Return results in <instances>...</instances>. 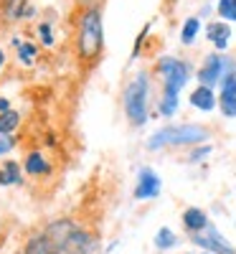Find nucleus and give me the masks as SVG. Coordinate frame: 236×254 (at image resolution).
<instances>
[{
    "label": "nucleus",
    "mask_w": 236,
    "mask_h": 254,
    "mask_svg": "<svg viewBox=\"0 0 236 254\" xmlns=\"http://www.w3.org/2000/svg\"><path fill=\"white\" fill-rule=\"evenodd\" d=\"M158 193H160V178L150 171V168H142L140 183L135 188V198H155Z\"/></svg>",
    "instance_id": "obj_7"
},
{
    "label": "nucleus",
    "mask_w": 236,
    "mask_h": 254,
    "mask_svg": "<svg viewBox=\"0 0 236 254\" xmlns=\"http://www.w3.org/2000/svg\"><path fill=\"white\" fill-rule=\"evenodd\" d=\"M0 226H3V221H0Z\"/></svg>",
    "instance_id": "obj_28"
},
{
    "label": "nucleus",
    "mask_w": 236,
    "mask_h": 254,
    "mask_svg": "<svg viewBox=\"0 0 236 254\" xmlns=\"http://www.w3.org/2000/svg\"><path fill=\"white\" fill-rule=\"evenodd\" d=\"M203 254H211V252H203Z\"/></svg>",
    "instance_id": "obj_27"
},
{
    "label": "nucleus",
    "mask_w": 236,
    "mask_h": 254,
    "mask_svg": "<svg viewBox=\"0 0 236 254\" xmlns=\"http://www.w3.org/2000/svg\"><path fill=\"white\" fill-rule=\"evenodd\" d=\"M46 237L56 244L61 254H89L94 249V242L89 234L71 224V221H56L46 229Z\"/></svg>",
    "instance_id": "obj_1"
},
{
    "label": "nucleus",
    "mask_w": 236,
    "mask_h": 254,
    "mask_svg": "<svg viewBox=\"0 0 236 254\" xmlns=\"http://www.w3.org/2000/svg\"><path fill=\"white\" fill-rule=\"evenodd\" d=\"M160 71L165 74V97H178V92L188 81V66L176 59H163Z\"/></svg>",
    "instance_id": "obj_5"
},
{
    "label": "nucleus",
    "mask_w": 236,
    "mask_h": 254,
    "mask_svg": "<svg viewBox=\"0 0 236 254\" xmlns=\"http://www.w3.org/2000/svg\"><path fill=\"white\" fill-rule=\"evenodd\" d=\"M15 181H20V168H18V163H5L3 165V171H0V183H15Z\"/></svg>",
    "instance_id": "obj_15"
},
{
    "label": "nucleus",
    "mask_w": 236,
    "mask_h": 254,
    "mask_svg": "<svg viewBox=\"0 0 236 254\" xmlns=\"http://www.w3.org/2000/svg\"><path fill=\"white\" fill-rule=\"evenodd\" d=\"M203 155H208V147H201V150H196L190 155V160H198V158H203Z\"/></svg>",
    "instance_id": "obj_24"
},
{
    "label": "nucleus",
    "mask_w": 236,
    "mask_h": 254,
    "mask_svg": "<svg viewBox=\"0 0 236 254\" xmlns=\"http://www.w3.org/2000/svg\"><path fill=\"white\" fill-rule=\"evenodd\" d=\"M104 28H102V15L97 8L87 10L81 18V31H79V51L84 59H94L102 51Z\"/></svg>",
    "instance_id": "obj_3"
},
{
    "label": "nucleus",
    "mask_w": 236,
    "mask_h": 254,
    "mask_svg": "<svg viewBox=\"0 0 236 254\" xmlns=\"http://www.w3.org/2000/svg\"><path fill=\"white\" fill-rule=\"evenodd\" d=\"M23 254H61V252L56 249V244L46 234H41V237H36V239H31L26 244V252Z\"/></svg>",
    "instance_id": "obj_10"
},
{
    "label": "nucleus",
    "mask_w": 236,
    "mask_h": 254,
    "mask_svg": "<svg viewBox=\"0 0 236 254\" xmlns=\"http://www.w3.org/2000/svg\"><path fill=\"white\" fill-rule=\"evenodd\" d=\"M229 66V64L221 59V56H208V61H206V66L201 69V74H198V79H201V87H208L211 89V84H216L219 79H221V71Z\"/></svg>",
    "instance_id": "obj_9"
},
{
    "label": "nucleus",
    "mask_w": 236,
    "mask_h": 254,
    "mask_svg": "<svg viewBox=\"0 0 236 254\" xmlns=\"http://www.w3.org/2000/svg\"><path fill=\"white\" fill-rule=\"evenodd\" d=\"M221 110L229 117H236V69L224 76V92H221Z\"/></svg>",
    "instance_id": "obj_8"
},
{
    "label": "nucleus",
    "mask_w": 236,
    "mask_h": 254,
    "mask_svg": "<svg viewBox=\"0 0 236 254\" xmlns=\"http://www.w3.org/2000/svg\"><path fill=\"white\" fill-rule=\"evenodd\" d=\"M26 171H28L31 176H38V173H46L49 165H46L44 158H41V153H33V155H28V160H26Z\"/></svg>",
    "instance_id": "obj_14"
},
{
    "label": "nucleus",
    "mask_w": 236,
    "mask_h": 254,
    "mask_svg": "<svg viewBox=\"0 0 236 254\" xmlns=\"http://www.w3.org/2000/svg\"><path fill=\"white\" fill-rule=\"evenodd\" d=\"M206 33H208V38L216 44V49H226L229 46V38H231V31H229V26H224V23H211L208 28H206Z\"/></svg>",
    "instance_id": "obj_12"
},
{
    "label": "nucleus",
    "mask_w": 236,
    "mask_h": 254,
    "mask_svg": "<svg viewBox=\"0 0 236 254\" xmlns=\"http://www.w3.org/2000/svg\"><path fill=\"white\" fill-rule=\"evenodd\" d=\"M193 242L201 244L208 252H216V254H234L231 244H226V239H221V234L211 224L206 226V234H196V237H193Z\"/></svg>",
    "instance_id": "obj_6"
},
{
    "label": "nucleus",
    "mask_w": 236,
    "mask_h": 254,
    "mask_svg": "<svg viewBox=\"0 0 236 254\" xmlns=\"http://www.w3.org/2000/svg\"><path fill=\"white\" fill-rule=\"evenodd\" d=\"M219 13L229 20H236V0H221L219 3Z\"/></svg>",
    "instance_id": "obj_20"
},
{
    "label": "nucleus",
    "mask_w": 236,
    "mask_h": 254,
    "mask_svg": "<svg viewBox=\"0 0 236 254\" xmlns=\"http://www.w3.org/2000/svg\"><path fill=\"white\" fill-rule=\"evenodd\" d=\"M155 244H158V249L173 247V244H176V234H173L170 229H160V231H158V237H155Z\"/></svg>",
    "instance_id": "obj_18"
},
{
    "label": "nucleus",
    "mask_w": 236,
    "mask_h": 254,
    "mask_svg": "<svg viewBox=\"0 0 236 254\" xmlns=\"http://www.w3.org/2000/svg\"><path fill=\"white\" fill-rule=\"evenodd\" d=\"M13 147V140L10 137H0V153H8Z\"/></svg>",
    "instance_id": "obj_23"
},
{
    "label": "nucleus",
    "mask_w": 236,
    "mask_h": 254,
    "mask_svg": "<svg viewBox=\"0 0 236 254\" xmlns=\"http://www.w3.org/2000/svg\"><path fill=\"white\" fill-rule=\"evenodd\" d=\"M124 112L132 125H142L147 120V79L137 76L124 92Z\"/></svg>",
    "instance_id": "obj_4"
},
{
    "label": "nucleus",
    "mask_w": 236,
    "mask_h": 254,
    "mask_svg": "<svg viewBox=\"0 0 236 254\" xmlns=\"http://www.w3.org/2000/svg\"><path fill=\"white\" fill-rule=\"evenodd\" d=\"M18 112H13V110H8V112H3V115H0V132H13L15 130V127H18Z\"/></svg>",
    "instance_id": "obj_16"
},
{
    "label": "nucleus",
    "mask_w": 236,
    "mask_h": 254,
    "mask_svg": "<svg viewBox=\"0 0 236 254\" xmlns=\"http://www.w3.org/2000/svg\"><path fill=\"white\" fill-rule=\"evenodd\" d=\"M8 13L10 18H20V15H31L33 10L26 8V0H8Z\"/></svg>",
    "instance_id": "obj_17"
},
{
    "label": "nucleus",
    "mask_w": 236,
    "mask_h": 254,
    "mask_svg": "<svg viewBox=\"0 0 236 254\" xmlns=\"http://www.w3.org/2000/svg\"><path fill=\"white\" fill-rule=\"evenodd\" d=\"M183 224H185L188 231H201V229L208 226V219H206V214L201 208H188L183 214Z\"/></svg>",
    "instance_id": "obj_11"
},
{
    "label": "nucleus",
    "mask_w": 236,
    "mask_h": 254,
    "mask_svg": "<svg viewBox=\"0 0 236 254\" xmlns=\"http://www.w3.org/2000/svg\"><path fill=\"white\" fill-rule=\"evenodd\" d=\"M0 112H8V99H0Z\"/></svg>",
    "instance_id": "obj_25"
},
{
    "label": "nucleus",
    "mask_w": 236,
    "mask_h": 254,
    "mask_svg": "<svg viewBox=\"0 0 236 254\" xmlns=\"http://www.w3.org/2000/svg\"><path fill=\"white\" fill-rule=\"evenodd\" d=\"M208 140V130L198 125H178V127H165V130H158L153 137H150L147 147L150 150H158L163 145H193V142H203Z\"/></svg>",
    "instance_id": "obj_2"
},
{
    "label": "nucleus",
    "mask_w": 236,
    "mask_h": 254,
    "mask_svg": "<svg viewBox=\"0 0 236 254\" xmlns=\"http://www.w3.org/2000/svg\"><path fill=\"white\" fill-rule=\"evenodd\" d=\"M190 102H193V107L206 110V112L216 107V99H213V94H211V89H208V87H198L196 92L190 94Z\"/></svg>",
    "instance_id": "obj_13"
},
{
    "label": "nucleus",
    "mask_w": 236,
    "mask_h": 254,
    "mask_svg": "<svg viewBox=\"0 0 236 254\" xmlns=\"http://www.w3.org/2000/svg\"><path fill=\"white\" fill-rule=\"evenodd\" d=\"M18 54H20V59H23L26 64H31V61H33V54H36V49H33L31 44H20Z\"/></svg>",
    "instance_id": "obj_21"
},
{
    "label": "nucleus",
    "mask_w": 236,
    "mask_h": 254,
    "mask_svg": "<svg viewBox=\"0 0 236 254\" xmlns=\"http://www.w3.org/2000/svg\"><path fill=\"white\" fill-rule=\"evenodd\" d=\"M38 33H41V36H44V44H51V41H54V38H51V28H49L46 23H44V26H41V28H38Z\"/></svg>",
    "instance_id": "obj_22"
},
{
    "label": "nucleus",
    "mask_w": 236,
    "mask_h": 254,
    "mask_svg": "<svg viewBox=\"0 0 236 254\" xmlns=\"http://www.w3.org/2000/svg\"><path fill=\"white\" fill-rule=\"evenodd\" d=\"M3 61H5V56H3V51H0V66H3Z\"/></svg>",
    "instance_id": "obj_26"
},
{
    "label": "nucleus",
    "mask_w": 236,
    "mask_h": 254,
    "mask_svg": "<svg viewBox=\"0 0 236 254\" xmlns=\"http://www.w3.org/2000/svg\"><path fill=\"white\" fill-rule=\"evenodd\" d=\"M198 33V20L196 18H188V23L183 26V44H190Z\"/></svg>",
    "instance_id": "obj_19"
}]
</instances>
